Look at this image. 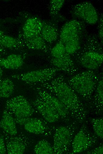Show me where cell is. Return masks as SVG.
I'll return each instance as SVG.
<instances>
[{
    "mask_svg": "<svg viewBox=\"0 0 103 154\" xmlns=\"http://www.w3.org/2000/svg\"><path fill=\"white\" fill-rule=\"evenodd\" d=\"M41 87L56 97L69 111L72 118L78 123H83L87 112L76 93L60 75L51 80L39 84Z\"/></svg>",
    "mask_w": 103,
    "mask_h": 154,
    "instance_id": "obj_1",
    "label": "cell"
},
{
    "mask_svg": "<svg viewBox=\"0 0 103 154\" xmlns=\"http://www.w3.org/2000/svg\"><path fill=\"white\" fill-rule=\"evenodd\" d=\"M99 39L95 34L86 33L80 49L75 54L76 62L88 70L97 69L103 64L102 44Z\"/></svg>",
    "mask_w": 103,
    "mask_h": 154,
    "instance_id": "obj_2",
    "label": "cell"
},
{
    "mask_svg": "<svg viewBox=\"0 0 103 154\" xmlns=\"http://www.w3.org/2000/svg\"><path fill=\"white\" fill-rule=\"evenodd\" d=\"M99 79L94 70H88L72 76L67 82L86 102L92 98Z\"/></svg>",
    "mask_w": 103,
    "mask_h": 154,
    "instance_id": "obj_3",
    "label": "cell"
},
{
    "mask_svg": "<svg viewBox=\"0 0 103 154\" xmlns=\"http://www.w3.org/2000/svg\"><path fill=\"white\" fill-rule=\"evenodd\" d=\"M77 127L73 123L59 126L54 136L53 148L55 154H62L69 150Z\"/></svg>",
    "mask_w": 103,
    "mask_h": 154,
    "instance_id": "obj_4",
    "label": "cell"
},
{
    "mask_svg": "<svg viewBox=\"0 0 103 154\" xmlns=\"http://www.w3.org/2000/svg\"><path fill=\"white\" fill-rule=\"evenodd\" d=\"M59 71L55 67L46 68L15 74L12 77L27 84H40L52 79Z\"/></svg>",
    "mask_w": 103,
    "mask_h": 154,
    "instance_id": "obj_5",
    "label": "cell"
},
{
    "mask_svg": "<svg viewBox=\"0 0 103 154\" xmlns=\"http://www.w3.org/2000/svg\"><path fill=\"white\" fill-rule=\"evenodd\" d=\"M70 12L74 19H79L89 25L96 24L99 18L96 8L88 1H84L74 5L71 7Z\"/></svg>",
    "mask_w": 103,
    "mask_h": 154,
    "instance_id": "obj_6",
    "label": "cell"
},
{
    "mask_svg": "<svg viewBox=\"0 0 103 154\" xmlns=\"http://www.w3.org/2000/svg\"><path fill=\"white\" fill-rule=\"evenodd\" d=\"M5 108L15 118L30 117L34 113V110L31 104L22 95L15 96L7 100L6 103Z\"/></svg>",
    "mask_w": 103,
    "mask_h": 154,
    "instance_id": "obj_7",
    "label": "cell"
},
{
    "mask_svg": "<svg viewBox=\"0 0 103 154\" xmlns=\"http://www.w3.org/2000/svg\"><path fill=\"white\" fill-rule=\"evenodd\" d=\"M96 136L90 131L86 126L83 125L73 137L72 143L73 153H79L87 150L96 143Z\"/></svg>",
    "mask_w": 103,
    "mask_h": 154,
    "instance_id": "obj_8",
    "label": "cell"
},
{
    "mask_svg": "<svg viewBox=\"0 0 103 154\" xmlns=\"http://www.w3.org/2000/svg\"><path fill=\"white\" fill-rule=\"evenodd\" d=\"M36 91L37 95L54 109L61 119L67 122L72 118L68 109L54 95L41 87H37Z\"/></svg>",
    "mask_w": 103,
    "mask_h": 154,
    "instance_id": "obj_9",
    "label": "cell"
},
{
    "mask_svg": "<svg viewBox=\"0 0 103 154\" xmlns=\"http://www.w3.org/2000/svg\"><path fill=\"white\" fill-rule=\"evenodd\" d=\"M85 23L81 20L73 19L66 22L59 34V40L65 44L70 39L85 33Z\"/></svg>",
    "mask_w": 103,
    "mask_h": 154,
    "instance_id": "obj_10",
    "label": "cell"
},
{
    "mask_svg": "<svg viewBox=\"0 0 103 154\" xmlns=\"http://www.w3.org/2000/svg\"><path fill=\"white\" fill-rule=\"evenodd\" d=\"M43 20L37 17L30 16L25 20L19 38H30L40 34Z\"/></svg>",
    "mask_w": 103,
    "mask_h": 154,
    "instance_id": "obj_11",
    "label": "cell"
},
{
    "mask_svg": "<svg viewBox=\"0 0 103 154\" xmlns=\"http://www.w3.org/2000/svg\"><path fill=\"white\" fill-rule=\"evenodd\" d=\"M31 104L47 122L54 123L60 119L56 111L38 95Z\"/></svg>",
    "mask_w": 103,
    "mask_h": 154,
    "instance_id": "obj_12",
    "label": "cell"
},
{
    "mask_svg": "<svg viewBox=\"0 0 103 154\" xmlns=\"http://www.w3.org/2000/svg\"><path fill=\"white\" fill-rule=\"evenodd\" d=\"M50 62L55 68L69 75L74 74L78 71L75 63L71 55L67 53L59 58H52Z\"/></svg>",
    "mask_w": 103,
    "mask_h": 154,
    "instance_id": "obj_13",
    "label": "cell"
},
{
    "mask_svg": "<svg viewBox=\"0 0 103 154\" xmlns=\"http://www.w3.org/2000/svg\"><path fill=\"white\" fill-rule=\"evenodd\" d=\"M40 34L48 44L54 43L59 36L57 23L51 20H43Z\"/></svg>",
    "mask_w": 103,
    "mask_h": 154,
    "instance_id": "obj_14",
    "label": "cell"
},
{
    "mask_svg": "<svg viewBox=\"0 0 103 154\" xmlns=\"http://www.w3.org/2000/svg\"><path fill=\"white\" fill-rule=\"evenodd\" d=\"M20 39L22 41L25 47L31 50H40L48 53L51 49L40 34L30 38Z\"/></svg>",
    "mask_w": 103,
    "mask_h": 154,
    "instance_id": "obj_15",
    "label": "cell"
},
{
    "mask_svg": "<svg viewBox=\"0 0 103 154\" xmlns=\"http://www.w3.org/2000/svg\"><path fill=\"white\" fill-rule=\"evenodd\" d=\"M25 57L18 54H12L5 58H1L0 66L9 70H17L23 65Z\"/></svg>",
    "mask_w": 103,
    "mask_h": 154,
    "instance_id": "obj_16",
    "label": "cell"
},
{
    "mask_svg": "<svg viewBox=\"0 0 103 154\" xmlns=\"http://www.w3.org/2000/svg\"><path fill=\"white\" fill-rule=\"evenodd\" d=\"M0 126L6 133L10 136H15L17 133L14 118L11 113L6 109L2 114Z\"/></svg>",
    "mask_w": 103,
    "mask_h": 154,
    "instance_id": "obj_17",
    "label": "cell"
},
{
    "mask_svg": "<svg viewBox=\"0 0 103 154\" xmlns=\"http://www.w3.org/2000/svg\"><path fill=\"white\" fill-rule=\"evenodd\" d=\"M0 46L13 50H19L25 47L22 41L19 38L4 34L0 31Z\"/></svg>",
    "mask_w": 103,
    "mask_h": 154,
    "instance_id": "obj_18",
    "label": "cell"
},
{
    "mask_svg": "<svg viewBox=\"0 0 103 154\" xmlns=\"http://www.w3.org/2000/svg\"><path fill=\"white\" fill-rule=\"evenodd\" d=\"M7 152L9 154H22L24 153L26 145L24 141L17 137L10 139L6 144Z\"/></svg>",
    "mask_w": 103,
    "mask_h": 154,
    "instance_id": "obj_19",
    "label": "cell"
},
{
    "mask_svg": "<svg viewBox=\"0 0 103 154\" xmlns=\"http://www.w3.org/2000/svg\"><path fill=\"white\" fill-rule=\"evenodd\" d=\"M23 126L27 131L36 134L44 133L46 129L43 122L36 118L29 117Z\"/></svg>",
    "mask_w": 103,
    "mask_h": 154,
    "instance_id": "obj_20",
    "label": "cell"
},
{
    "mask_svg": "<svg viewBox=\"0 0 103 154\" xmlns=\"http://www.w3.org/2000/svg\"><path fill=\"white\" fill-rule=\"evenodd\" d=\"M65 2V1L64 0H51L50 1L49 6V15L51 20L57 23L65 20V18L59 12Z\"/></svg>",
    "mask_w": 103,
    "mask_h": 154,
    "instance_id": "obj_21",
    "label": "cell"
},
{
    "mask_svg": "<svg viewBox=\"0 0 103 154\" xmlns=\"http://www.w3.org/2000/svg\"><path fill=\"white\" fill-rule=\"evenodd\" d=\"M94 95L92 105L96 113H100L103 110V80L99 79Z\"/></svg>",
    "mask_w": 103,
    "mask_h": 154,
    "instance_id": "obj_22",
    "label": "cell"
},
{
    "mask_svg": "<svg viewBox=\"0 0 103 154\" xmlns=\"http://www.w3.org/2000/svg\"><path fill=\"white\" fill-rule=\"evenodd\" d=\"M86 33L79 35L63 44L67 54L70 55L75 54L80 49Z\"/></svg>",
    "mask_w": 103,
    "mask_h": 154,
    "instance_id": "obj_23",
    "label": "cell"
},
{
    "mask_svg": "<svg viewBox=\"0 0 103 154\" xmlns=\"http://www.w3.org/2000/svg\"><path fill=\"white\" fill-rule=\"evenodd\" d=\"M15 85L10 78L0 79V99L8 98L14 93Z\"/></svg>",
    "mask_w": 103,
    "mask_h": 154,
    "instance_id": "obj_24",
    "label": "cell"
},
{
    "mask_svg": "<svg viewBox=\"0 0 103 154\" xmlns=\"http://www.w3.org/2000/svg\"><path fill=\"white\" fill-rule=\"evenodd\" d=\"M34 151L36 154H55L53 147L45 140H41L37 143L34 147Z\"/></svg>",
    "mask_w": 103,
    "mask_h": 154,
    "instance_id": "obj_25",
    "label": "cell"
},
{
    "mask_svg": "<svg viewBox=\"0 0 103 154\" xmlns=\"http://www.w3.org/2000/svg\"><path fill=\"white\" fill-rule=\"evenodd\" d=\"M91 122L96 135L101 139H103V120L102 118H91Z\"/></svg>",
    "mask_w": 103,
    "mask_h": 154,
    "instance_id": "obj_26",
    "label": "cell"
},
{
    "mask_svg": "<svg viewBox=\"0 0 103 154\" xmlns=\"http://www.w3.org/2000/svg\"><path fill=\"white\" fill-rule=\"evenodd\" d=\"M50 52L53 58L61 57L66 53L64 44L59 40L51 49Z\"/></svg>",
    "mask_w": 103,
    "mask_h": 154,
    "instance_id": "obj_27",
    "label": "cell"
},
{
    "mask_svg": "<svg viewBox=\"0 0 103 154\" xmlns=\"http://www.w3.org/2000/svg\"><path fill=\"white\" fill-rule=\"evenodd\" d=\"M98 22V30L97 36L99 39L100 40L102 44L103 40V18L102 14L101 16L99 17Z\"/></svg>",
    "mask_w": 103,
    "mask_h": 154,
    "instance_id": "obj_28",
    "label": "cell"
},
{
    "mask_svg": "<svg viewBox=\"0 0 103 154\" xmlns=\"http://www.w3.org/2000/svg\"><path fill=\"white\" fill-rule=\"evenodd\" d=\"M7 150L5 145L4 136H0V154H5L6 153Z\"/></svg>",
    "mask_w": 103,
    "mask_h": 154,
    "instance_id": "obj_29",
    "label": "cell"
},
{
    "mask_svg": "<svg viewBox=\"0 0 103 154\" xmlns=\"http://www.w3.org/2000/svg\"><path fill=\"white\" fill-rule=\"evenodd\" d=\"M89 154H103V145L98 147L90 151L87 152Z\"/></svg>",
    "mask_w": 103,
    "mask_h": 154,
    "instance_id": "obj_30",
    "label": "cell"
},
{
    "mask_svg": "<svg viewBox=\"0 0 103 154\" xmlns=\"http://www.w3.org/2000/svg\"><path fill=\"white\" fill-rule=\"evenodd\" d=\"M29 117L25 118H14L15 122L20 125H24Z\"/></svg>",
    "mask_w": 103,
    "mask_h": 154,
    "instance_id": "obj_31",
    "label": "cell"
},
{
    "mask_svg": "<svg viewBox=\"0 0 103 154\" xmlns=\"http://www.w3.org/2000/svg\"><path fill=\"white\" fill-rule=\"evenodd\" d=\"M3 70L1 68V67L0 66V79L1 78V77L2 76L3 74Z\"/></svg>",
    "mask_w": 103,
    "mask_h": 154,
    "instance_id": "obj_32",
    "label": "cell"
},
{
    "mask_svg": "<svg viewBox=\"0 0 103 154\" xmlns=\"http://www.w3.org/2000/svg\"><path fill=\"white\" fill-rule=\"evenodd\" d=\"M1 58L0 57V60H1Z\"/></svg>",
    "mask_w": 103,
    "mask_h": 154,
    "instance_id": "obj_33",
    "label": "cell"
}]
</instances>
